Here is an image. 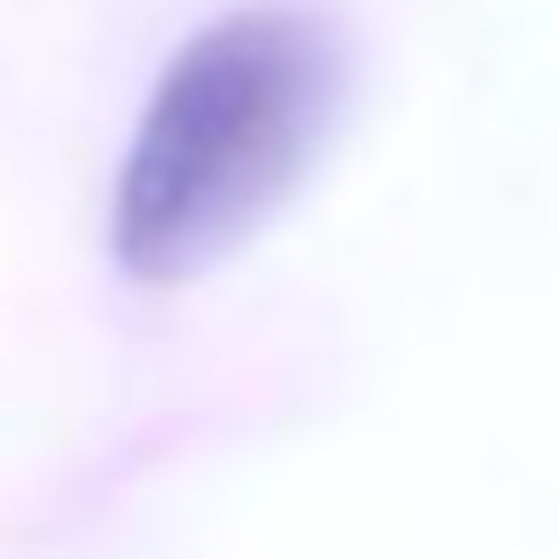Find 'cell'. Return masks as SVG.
Masks as SVG:
<instances>
[{
    "instance_id": "1",
    "label": "cell",
    "mask_w": 559,
    "mask_h": 559,
    "mask_svg": "<svg viewBox=\"0 0 559 559\" xmlns=\"http://www.w3.org/2000/svg\"><path fill=\"white\" fill-rule=\"evenodd\" d=\"M341 96L332 26L306 9H236L201 26L148 87L114 175V262L192 280L245 245L306 175Z\"/></svg>"
}]
</instances>
